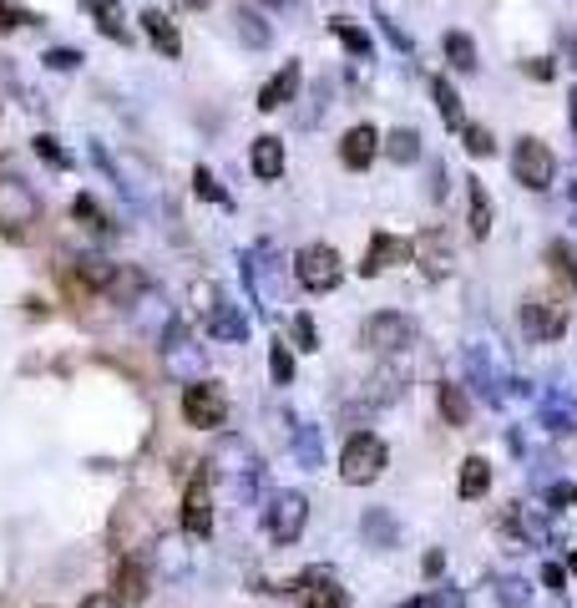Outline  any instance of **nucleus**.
Listing matches in <instances>:
<instances>
[{"label": "nucleus", "mask_w": 577, "mask_h": 608, "mask_svg": "<svg viewBox=\"0 0 577 608\" xmlns=\"http://www.w3.org/2000/svg\"><path fill=\"white\" fill-rule=\"evenodd\" d=\"M461 137H466V152H471V158H491V152H497L491 132H486V127H476V122H466V127H461Z\"/></svg>", "instance_id": "c9c22d12"}, {"label": "nucleus", "mask_w": 577, "mask_h": 608, "mask_svg": "<svg viewBox=\"0 0 577 608\" xmlns=\"http://www.w3.org/2000/svg\"><path fill=\"white\" fill-rule=\"evenodd\" d=\"M461 497H486V487H491V467L481 462V456H466V467H461Z\"/></svg>", "instance_id": "bb28decb"}, {"label": "nucleus", "mask_w": 577, "mask_h": 608, "mask_svg": "<svg viewBox=\"0 0 577 608\" xmlns=\"http://www.w3.org/2000/svg\"><path fill=\"white\" fill-rule=\"evenodd\" d=\"M547 264H552V274H557L562 289H577V259H572V249H567L562 239L547 244Z\"/></svg>", "instance_id": "c85d7f7f"}, {"label": "nucleus", "mask_w": 577, "mask_h": 608, "mask_svg": "<svg viewBox=\"0 0 577 608\" xmlns=\"http://www.w3.org/2000/svg\"><path fill=\"white\" fill-rule=\"evenodd\" d=\"M294 92H299V66L289 61L279 76H269V82L259 87V107H264V112H279L284 102H294Z\"/></svg>", "instance_id": "a211bd4d"}, {"label": "nucleus", "mask_w": 577, "mask_h": 608, "mask_svg": "<svg viewBox=\"0 0 577 608\" xmlns=\"http://www.w3.org/2000/svg\"><path fill=\"white\" fill-rule=\"evenodd\" d=\"M46 66H51V71H76V66H81V51H71V46H51V51H46Z\"/></svg>", "instance_id": "ea45409f"}, {"label": "nucleus", "mask_w": 577, "mask_h": 608, "mask_svg": "<svg viewBox=\"0 0 577 608\" xmlns=\"http://www.w3.org/2000/svg\"><path fill=\"white\" fill-rule=\"evenodd\" d=\"M537 416H542L547 431H577V401L562 396V391H547L542 406H537Z\"/></svg>", "instance_id": "aec40b11"}, {"label": "nucleus", "mask_w": 577, "mask_h": 608, "mask_svg": "<svg viewBox=\"0 0 577 608\" xmlns=\"http://www.w3.org/2000/svg\"><path fill=\"white\" fill-rule=\"evenodd\" d=\"M36 213H41V203L21 178H0V234H26Z\"/></svg>", "instance_id": "423d86ee"}, {"label": "nucleus", "mask_w": 577, "mask_h": 608, "mask_svg": "<svg viewBox=\"0 0 577 608\" xmlns=\"http://www.w3.org/2000/svg\"><path fill=\"white\" fill-rule=\"evenodd\" d=\"M269 370H274L279 386H289V380H294V355H289L284 345H274V350H269Z\"/></svg>", "instance_id": "58836bf2"}, {"label": "nucleus", "mask_w": 577, "mask_h": 608, "mask_svg": "<svg viewBox=\"0 0 577 608\" xmlns=\"http://www.w3.org/2000/svg\"><path fill=\"white\" fill-rule=\"evenodd\" d=\"M466 370H471V386L481 391V401H491V406H502L507 396H502V380L491 375V360H486V350L481 345H471L466 350Z\"/></svg>", "instance_id": "dca6fc26"}, {"label": "nucleus", "mask_w": 577, "mask_h": 608, "mask_svg": "<svg viewBox=\"0 0 577 608\" xmlns=\"http://www.w3.org/2000/svg\"><path fill=\"white\" fill-rule=\"evenodd\" d=\"M542 583H547V593H562V568L547 563V568H542Z\"/></svg>", "instance_id": "09e8293b"}, {"label": "nucleus", "mask_w": 577, "mask_h": 608, "mask_svg": "<svg viewBox=\"0 0 577 608\" xmlns=\"http://www.w3.org/2000/svg\"><path fill=\"white\" fill-rule=\"evenodd\" d=\"M112 598L117 603H147V593H152V578H147V568L137 563V558H122L117 568H112Z\"/></svg>", "instance_id": "4468645a"}, {"label": "nucleus", "mask_w": 577, "mask_h": 608, "mask_svg": "<svg viewBox=\"0 0 577 608\" xmlns=\"http://www.w3.org/2000/svg\"><path fill=\"white\" fill-rule=\"evenodd\" d=\"M36 152H41L46 163H56V168H66V163H71V152H66L56 137H36Z\"/></svg>", "instance_id": "a19ab883"}, {"label": "nucleus", "mask_w": 577, "mask_h": 608, "mask_svg": "<svg viewBox=\"0 0 577 608\" xmlns=\"http://www.w3.org/2000/svg\"><path fill=\"white\" fill-rule=\"evenodd\" d=\"M183 416H188V426H198V431L223 426V416H228L223 386H213V380H193V386L183 391Z\"/></svg>", "instance_id": "0eeeda50"}, {"label": "nucleus", "mask_w": 577, "mask_h": 608, "mask_svg": "<svg viewBox=\"0 0 577 608\" xmlns=\"http://www.w3.org/2000/svg\"><path fill=\"white\" fill-rule=\"evenodd\" d=\"M92 6V16H97V26L112 36V41H132V31L122 26V11H117V0H87Z\"/></svg>", "instance_id": "cd10ccee"}, {"label": "nucleus", "mask_w": 577, "mask_h": 608, "mask_svg": "<svg viewBox=\"0 0 577 608\" xmlns=\"http://www.w3.org/2000/svg\"><path fill=\"white\" fill-rule=\"evenodd\" d=\"M142 31L152 36V46L162 51V56H178L183 51V36H178V26L162 16V11H142Z\"/></svg>", "instance_id": "4be33fe9"}, {"label": "nucleus", "mask_w": 577, "mask_h": 608, "mask_svg": "<svg viewBox=\"0 0 577 608\" xmlns=\"http://www.w3.org/2000/svg\"><path fill=\"white\" fill-rule=\"evenodd\" d=\"M380 472H385V441L370 436V431H355L345 441V451H340V477L350 487H370Z\"/></svg>", "instance_id": "f257e3e1"}, {"label": "nucleus", "mask_w": 577, "mask_h": 608, "mask_svg": "<svg viewBox=\"0 0 577 608\" xmlns=\"http://www.w3.org/2000/svg\"><path fill=\"white\" fill-rule=\"evenodd\" d=\"M294 279H299L309 294H329V289H340L345 264H340V254L329 249V244H309V249H299V259H294Z\"/></svg>", "instance_id": "f03ea898"}, {"label": "nucleus", "mask_w": 577, "mask_h": 608, "mask_svg": "<svg viewBox=\"0 0 577 608\" xmlns=\"http://www.w3.org/2000/svg\"><path fill=\"white\" fill-rule=\"evenodd\" d=\"M395 538H400L395 517H390L385 507H370V512H365V543H370V548H395Z\"/></svg>", "instance_id": "393cba45"}, {"label": "nucleus", "mask_w": 577, "mask_h": 608, "mask_svg": "<svg viewBox=\"0 0 577 608\" xmlns=\"http://www.w3.org/2000/svg\"><path fill=\"white\" fill-rule=\"evenodd\" d=\"M527 598H532V588H527L522 578H502V583H497V603H502V608H527Z\"/></svg>", "instance_id": "e433bc0d"}, {"label": "nucleus", "mask_w": 577, "mask_h": 608, "mask_svg": "<svg viewBox=\"0 0 577 608\" xmlns=\"http://www.w3.org/2000/svg\"><path fill=\"white\" fill-rule=\"evenodd\" d=\"M193 183H198V198H208V203H228V193L213 183V173H208V168H198V173H193Z\"/></svg>", "instance_id": "79ce46f5"}, {"label": "nucleus", "mask_w": 577, "mask_h": 608, "mask_svg": "<svg viewBox=\"0 0 577 608\" xmlns=\"http://www.w3.org/2000/svg\"><path fill=\"white\" fill-rule=\"evenodd\" d=\"M405 608H466V593H461V588H431L426 598L405 603Z\"/></svg>", "instance_id": "72a5a7b5"}, {"label": "nucleus", "mask_w": 577, "mask_h": 608, "mask_svg": "<svg viewBox=\"0 0 577 608\" xmlns=\"http://www.w3.org/2000/svg\"><path fill=\"white\" fill-rule=\"evenodd\" d=\"M178 522H183V532H193V538H208V532H213V487H208V472H198L188 482Z\"/></svg>", "instance_id": "9b49d317"}, {"label": "nucleus", "mask_w": 577, "mask_h": 608, "mask_svg": "<svg viewBox=\"0 0 577 608\" xmlns=\"http://www.w3.org/2000/svg\"><path fill=\"white\" fill-rule=\"evenodd\" d=\"M21 21H31L26 11H16L11 0H0V31H11V26H21Z\"/></svg>", "instance_id": "49530a36"}, {"label": "nucleus", "mask_w": 577, "mask_h": 608, "mask_svg": "<svg viewBox=\"0 0 577 608\" xmlns=\"http://www.w3.org/2000/svg\"><path fill=\"white\" fill-rule=\"evenodd\" d=\"M304 608H350V598H345L340 583H319V588L304 593Z\"/></svg>", "instance_id": "473e14b6"}, {"label": "nucleus", "mask_w": 577, "mask_h": 608, "mask_svg": "<svg viewBox=\"0 0 577 608\" xmlns=\"http://www.w3.org/2000/svg\"><path fill=\"white\" fill-rule=\"evenodd\" d=\"M81 608H122V603H117L112 593H92V598H87V603H81Z\"/></svg>", "instance_id": "8fccbe9b"}, {"label": "nucleus", "mask_w": 577, "mask_h": 608, "mask_svg": "<svg viewBox=\"0 0 577 608\" xmlns=\"http://www.w3.org/2000/svg\"><path fill=\"white\" fill-rule=\"evenodd\" d=\"M360 340H365V350L395 355V350H405V345H416V320H410V315H395V310H380V315L365 320Z\"/></svg>", "instance_id": "20e7f679"}, {"label": "nucleus", "mask_w": 577, "mask_h": 608, "mask_svg": "<svg viewBox=\"0 0 577 608\" xmlns=\"http://www.w3.org/2000/svg\"><path fill=\"white\" fill-rule=\"evenodd\" d=\"M249 168H254L264 183H274V178L284 173V142H279V137H259L254 152H249Z\"/></svg>", "instance_id": "412c9836"}, {"label": "nucleus", "mask_w": 577, "mask_h": 608, "mask_svg": "<svg viewBox=\"0 0 577 608\" xmlns=\"http://www.w3.org/2000/svg\"><path fill=\"white\" fill-rule=\"evenodd\" d=\"M294 340H299L304 350H319V335H314V320H309V315H294Z\"/></svg>", "instance_id": "c03bdc74"}, {"label": "nucleus", "mask_w": 577, "mask_h": 608, "mask_svg": "<svg viewBox=\"0 0 577 608\" xmlns=\"http://www.w3.org/2000/svg\"><path fill=\"white\" fill-rule=\"evenodd\" d=\"M446 56H451V66H461V71H471V66H476V46H471V36H461V31H451V36H446Z\"/></svg>", "instance_id": "f704fd0d"}, {"label": "nucleus", "mask_w": 577, "mask_h": 608, "mask_svg": "<svg viewBox=\"0 0 577 608\" xmlns=\"http://www.w3.org/2000/svg\"><path fill=\"white\" fill-rule=\"evenodd\" d=\"M329 31H335V36H340V41H345V46H350L355 56H370V36H365L360 26H350V21H335Z\"/></svg>", "instance_id": "4c0bfd02"}, {"label": "nucleus", "mask_w": 577, "mask_h": 608, "mask_svg": "<svg viewBox=\"0 0 577 608\" xmlns=\"http://www.w3.org/2000/svg\"><path fill=\"white\" fill-rule=\"evenodd\" d=\"M466 203H471V239L491 234V198L481 188V178H466Z\"/></svg>", "instance_id": "b1692460"}, {"label": "nucleus", "mask_w": 577, "mask_h": 608, "mask_svg": "<svg viewBox=\"0 0 577 608\" xmlns=\"http://www.w3.org/2000/svg\"><path fill=\"white\" fill-rule=\"evenodd\" d=\"M441 416H446V426H466L471 401H466V391H461V386H441Z\"/></svg>", "instance_id": "7c9ffc66"}, {"label": "nucleus", "mask_w": 577, "mask_h": 608, "mask_svg": "<svg viewBox=\"0 0 577 608\" xmlns=\"http://www.w3.org/2000/svg\"><path fill=\"white\" fill-rule=\"evenodd\" d=\"M274 6H279V0H274Z\"/></svg>", "instance_id": "5fc2aeb1"}, {"label": "nucleus", "mask_w": 577, "mask_h": 608, "mask_svg": "<svg viewBox=\"0 0 577 608\" xmlns=\"http://www.w3.org/2000/svg\"><path fill=\"white\" fill-rule=\"evenodd\" d=\"M162 365H168V375H173V380H188V386H193V375L203 370V350H193V340H188V325H183V320H173V325H168V335H162Z\"/></svg>", "instance_id": "1a4fd4ad"}, {"label": "nucleus", "mask_w": 577, "mask_h": 608, "mask_svg": "<svg viewBox=\"0 0 577 608\" xmlns=\"http://www.w3.org/2000/svg\"><path fill=\"white\" fill-rule=\"evenodd\" d=\"M71 213H76L81 223H87V228H102V223H107V218H102V208H97L92 198H76V203H71Z\"/></svg>", "instance_id": "37998d69"}, {"label": "nucleus", "mask_w": 577, "mask_h": 608, "mask_svg": "<svg viewBox=\"0 0 577 608\" xmlns=\"http://www.w3.org/2000/svg\"><path fill=\"white\" fill-rule=\"evenodd\" d=\"M385 158H390V163H421V137L410 132V127L390 132V137H385Z\"/></svg>", "instance_id": "a878e982"}, {"label": "nucleus", "mask_w": 577, "mask_h": 608, "mask_svg": "<svg viewBox=\"0 0 577 608\" xmlns=\"http://www.w3.org/2000/svg\"><path fill=\"white\" fill-rule=\"evenodd\" d=\"M547 502L552 507H567V502H577V487L572 482H557V487H547Z\"/></svg>", "instance_id": "a18cd8bd"}, {"label": "nucleus", "mask_w": 577, "mask_h": 608, "mask_svg": "<svg viewBox=\"0 0 577 608\" xmlns=\"http://www.w3.org/2000/svg\"><path fill=\"white\" fill-rule=\"evenodd\" d=\"M410 254L421 259L426 279H446L451 274V234H446V228H426V234L410 244Z\"/></svg>", "instance_id": "f8f14e48"}, {"label": "nucleus", "mask_w": 577, "mask_h": 608, "mask_svg": "<svg viewBox=\"0 0 577 608\" xmlns=\"http://www.w3.org/2000/svg\"><path fill=\"white\" fill-rule=\"evenodd\" d=\"M112 548L117 553H147V548H157V527H152V517L127 497L122 507H117V517H112Z\"/></svg>", "instance_id": "39448f33"}, {"label": "nucleus", "mask_w": 577, "mask_h": 608, "mask_svg": "<svg viewBox=\"0 0 577 608\" xmlns=\"http://www.w3.org/2000/svg\"><path fill=\"white\" fill-rule=\"evenodd\" d=\"M233 31H238V41H243V46H254V51L274 41L269 21H264L259 11H249V6H238V11H233Z\"/></svg>", "instance_id": "5701e85b"}, {"label": "nucleus", "mask_w": 577, "mask_h": 608, "mask_svg": "<svg viewBox=\"0 0 577 608\" xmlns=\"http://www.w3.org/2000/svg\"><path fill=\"white\" fill-rule=\"evenodd\" d=\"M304 517H309V502H304L299 492H279V497H274V507H269V538H274L279 548L299 543Z\"/></svg>", "instance_id": "9d476101"}, {"label": "nucleus", "mask_w": 577, "mask_h": 608, "mask_svg": "<svg viewBox=\"0 0 577 608\" xmlns=\"http://www.w3.org/2000/svg\"><path fill=\"white\" fill-rule=\"evenodd\" d=\"M375 152H380V132L375 127H350L345 132V142H340V158H345V168H355V173H365L370 163H375Z\"/></svg>", "instance_id": "2eb2a0df"}, {"label": "nucleus", "mask_w": 577, "mask_h": 608, "mask_svg": "<svg viewBox=\"0 0 577 608\" xmlns=\"http://www.w3.org/2000/svg\"><path fill=\"white\" fill-rule=\"evenodd\" d=\"M410 259V244L405 239H395V234H375L370 239V254H365V274H380V269H390V264H405Z\"/></svg>", "instance_id": "f3484780"}, {"label": "nucleus", "mask_w": 577, "mask_h": 608, "mask_svg": "<svg viewBox=\"0 0 577 608\" xmlns=\"http://www.w3.org/2000/svg\"><path fill=\"white\" fill-rule=\"evenodd\" d=\"M289 446H294V456H299V467H304V472L319 467V456H324V451H319V431H314V426H299Z\"/></svg>", "instance_id": "c756f323"}, {"label": "nucleus", "mask_w": 577, "mask_h": 608, "mask_svg": "<svg viewBox=\"0 0 577 608\" xmlns=\"http://www.w3.org/2000/svg\"><path fill=\"white\" fill-rule=\"evenodd\" d=\"M522 330L532 340H557L567 330V315H562V304H547V299H527L522 304Z\"/></svg>", "instance_id": "ddd939ff"}, {"label": "nucleus", "mask_w": 577, "mask_h": 608, "mask_svg": "<svg viewBox=\"0 0 577 608\" xmlns=\"http://www.w3.org/2000/svg\"><path fill=\"white\" fill-rule=\"evenodd\" d=\"M431 92H436V107H441V117H446L451 127H461V97H456V87L446 82V76H431Z\"/></svg>", "instance_id": "2f4dec72"}, {"label": "nucleus", "mask_w": 577, "mask_h": 608, "mask_svg": "<svg viewBox=\"0 0 577 608\" xmlns=\"http://www.w3.org/2000/svg\"><path fill=\"white\" fill-rule=\"evenodd\" d=\"M198 299H203V315H208V335H213V340H228V345H243V340H249V325H243V315L233 310L228 299H218L213 284H198Z\"/></svg>", "instance_id": "6e6552de"}, {"label": "nucleus", "mask_w": 577, "mask_h": 608, "mask_svg": "<svg viewBox=\"0 0 577 608\" xmlns=\"http://www.w3.org/2000/svg\"><path fill=\"white\" fill-rule=\"evenodd\" d=\"M173 6H183V11H208V0H173Z\"/></svg>", "instance_id": "3c124183"}, {"label": "nucleus", "mask_w": 577, "mask_h": 608, "mask_svg": "<svg viewBox=\"0 0 577 608\" xmlns=\"http://www.w3.org/2000/svg\"><path fill=\"white\" fill-rule=\"evenodd\" d=\"M142 289H147V279H142V269H132V264H112V279H107V299L112 304H137L142 299Z\"/></svg>", "instance_id": "6ab92c4d"}, {"label": "nucleus", "mask_w": 577, "mask_h": 608, "mask_svg": "<svg viewBox=\"0 0 577 608\" xmlns=\"http://www.w3.org/2000/svg\"><path fill=\"white\" fill-rule=\"evenodd\" d=\"M552 71H557V66H552V61H542V56H537V61H527V76H537V82H552Z\"/></svg>", "instance_id": "de8ad7c7"}, {"label": "nucleus", "mask_w": 577, "mask_h": 608, "mask_svg": "<svg viewBox=\"0 0 577 608\" xmlns=\"http://www.w3.org/2000/svg\"><path fill=\"white\" fill-rule=\"evenodd\" d=\"M512 173H517V183H522V188L542 193V188L557 178V158H552V147H547V142H537V137H522V142L512 147Z\"/></svg>", "instance_id": "7ed1b4c3"}, {"label": "nucleus", "mask_w": 577, "mask_h": 608, "mask_svg": "<svg viewBox=\"0 0 577 608\" xmlns=\"http://www.w3.org/2000/svg\"><path fill=\"white\" fill-rule=\"evenodd\" d=\"M572 573H577V553H572Z\"/></svg>", "instance_id": "864d4df0"}, {"label": "nucleus", "mask_w": 577, "mask_h": 608, "mask_svg": "<svg viewBox=\"0 0 577 608\" xmlns=\"http://www.w3.org/2000/svg\"><path fill=\"white\" fill-rule=\"evenodd\" d=\"M567 107H572V132H577V87H572V97H567Z\"/></svg>", "instance_id": "603ef678"}]
</instances>
